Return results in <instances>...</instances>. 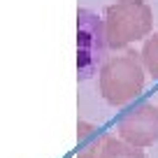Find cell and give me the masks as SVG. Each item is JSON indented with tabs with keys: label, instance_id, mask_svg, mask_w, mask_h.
Returning a JSON list of instances; mask_svg holds the SVG:
<instances>
[{
	"label": "cell",
	"instance_id": "obj_7",
	"mask_svg": "<svg viewBox=\"0 0 158 158\" xmlns=\"http://www.w3.org/2000/svg\"><path fill=\"white\" fill-rule=\"evenodd\" d=\"M86 133H89V135L93 133V126H91V123L86 126L84 121H81V123H79V137H86Z\"/></svg>",
	"mask_w": 158,
	"mask_h": 158
},
{
	"label": "cell",
	"instance_id": "obj_3",
	"mask_svg": "<svg viewBox=\"0 0 158 158\" xmlns=\"http://www.w3.org/2000/svg\"><path fill=\"white\" fill-rule=\"evenodd\" d=\"M105 33L102 19L89 10L77 12V77L84 81L105 63Z\"/></svg>",
	"mask_w": 158,
	"mask_h": 158
},
{
	"label": "cell",
	"instance_id": "obj_6",
	"mask_svg": "<svg viewBox=\"0 0 158 158\" xmlns=\"http://www.w3.org/2000/svg\"><path fill=\"white\" fill-rule=\"evenodd\" d=\"M139 56H142V63H144V68H147V74H151L153 79H158V30L144 42Z\"/></svg>",
	"mask_w": 158,
	"mask_h": 158
},
{
	"label": "cell",
	"instance_id": "obj_4",
	"mask_svg": "<svg viewBox=\"0 0 158 158\" xmlns=\"http://www.w3.org/2000/svg\"><path fill=\"white\" fill-rule=\"evenodd\" d=\"M118 137L130 147L147 149L158 142V107L153 102H142L126 112L116 126Z\"/></svg>",
	"mask_w": 158,
	"mask_h": 158
},
{
	"label": "cell",
	"instance_id": "obj_1",
	"mask_svg": "<svg viewBox=\"0 0 158 158\" xmlns=\"http://www.w3.org/2000/svg\"><path fill=\"white\" fill-rule=\"evenodd\" d=\"M144 86H147V68L137 51L126 49V54L112 56L100 65L98 89L102 100L112 107H123L133 102L144 91Z\"/></svg>",
	"mask_w": 158,
	"mask_h": 158
},
{
	"label": "cell",
	"instance_id": "obj_2",
	"mask_svg": "<svg viewBox=\"0 0 158 158\" xmlns=\"http://www.w3.org/2000/svg\"><path fill=\"white\" fill-rule=\"evenodd\" d=\"M153 28V12L144 0H116L102 12V33L107 49H126L144 40Z\"/></svg>",
	"mask_w": 158,
	"mask_h": 158
},
{
	"label": "cell",
	"instance_id": "obj_5",
	"mask_svg": "<svg viewBox=\"0 0 158 158\" xmlns=\"http://www.w3.org/2000/svg\"><path fill=\"white\" fill-rule=\"evenodd\" d=\"M77 158H147V153L137 147H130L121 137L102 135L93 144H89Z\"/></svg>",
	"mask_w": 158,
	"mask_h": 158
}]
</instances>
